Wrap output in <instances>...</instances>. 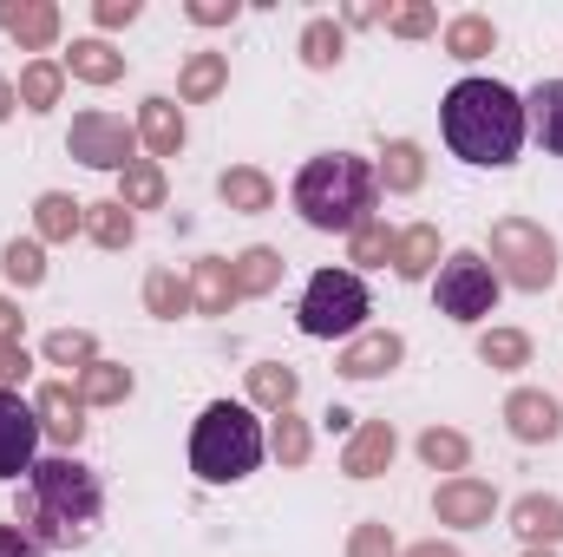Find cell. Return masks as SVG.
I'll list each match as a JSON object with an SVG mask.
<instances>
[{
	"instance_id": "cell-1",
	"label": "cell",
	"mask_w": 563,
	"mask_h": 557,
	"mask_svg": "<svg viewBox=\"0 0 563 557\" xmlns=\"http://www.w3.org/2000/svg\"><path fill=\"white\" fill-rule=\"evenodd\" d=\"M99 512H106L99 472L79 466L73 452H53V459H33L26 492H20V518H13V525H20L40 551H73V545H92Z\"/></svg>"
},
{
	"instance_id": "cell-2",
	"label": "cell",
	"mask_w": 563,
	"mask_h": 557,
	"mask_svg": "<svg viewBox=\"0 0 563 557\" xmlns=\"http://www.w3.org/2000/svg\"><path fill=\"white\" fill-rule=\"evenodd\" d=\"M525 99L498 79H459L445 92V144L465 164H511L525 151Z\"/></svg>"
},
{
	"instance_id": "cell-3",
	"label": "cell",
	"mask_w": 563,
	"mask_h": 557,
	"mask_svg": "<svg viewBox=\"0 0 563 557\" xmlns=\"http://www.w3.org/2000/svg\"><path fill=\"white\" fill-rule=\"evenodd\" d=\"M374 190H380V177H374L367 157H354V151H321V157H308L301 177H295V210H301L308 230H347V237H354V230L374 217Z\"/></svg>"
},
{
	"instance_id": "cell-4",
	"label": "cell",
	"mask_w": 563,
	"mask_h": 557,
	"mask_svg": "<svg viewBox=\"0 0 563 557\" xmlns=\"http://www.w3.org/2000/svg\"><path fill=\"white\" fill-rule=\"evenodd\" d=\"M263 452H269V439H263V426L250 407H236V401H210L197 426H190V472L203 479V485H236V479H250L256 466H263Z\"/></svg>"
},
{
	"instance_id": "cell-5",
	"label": "cell",
	"mask_w": 563,
	"mask_h": 557,
	"mask_svg": "<svg viewBox=\"0 0 563 557\" xmlns=\"http://www.w3.org/2000/svg\"><path fill=\"white\" fill-rule=\"evenodd\" d=\"M367 308H374V302H367L361 270H314L301 308H295V321H301L308 341H354L361 321H367Z\"/></svg>"
},
{
	"instance_id": "cell-6",
	"label": "cell",
	"mask_w": 563,
	"mask_h": 557,
	"mask_svg": "<svg viewBox=\"0 0 563 557\" xmlns=\"http://www.w3.org/2000/svg\"><path fill=\"white\" fill-rule=\"evenodd\" d=\"M492 270L511 288H551L558 282V237L531 217H498L492 223Z\"/></svg>"
},
{
	"instance_id": "cell-7",
	"label": "cell",
	"mask_w": 563,
	"mask_h": 557,
	"mask_svg": "<svg viewBox=\"0 0 563 557\" xmlns=\"http://www.w3.org/2000/svg\"><path fill=\"white\" fill-rule=\"evenodd\" d=\"M498 308V270L478 250H452L439 263V315L452 321H485Z\"/></svg>"
},
{
	"instance_id": "cell-8",
	"label": "cell",
	"mask_w": 563,
	"mask_h": 557,
	"mask_svg": "<svg viewBox=\"0 0 563 557\" xmlns=\"http://www.w3.org/2000/svg\"><path fill=\"white\" fill-rule=\"evenodd\" d=\"M66 151L92 171H125L139 157V125H125L119 112H79L66 132Z\"/></svg>"
},
{
	"instance_id": "cell-9",
	"label": "cell",
	"mask_w": 563,
	"mask_h": 557,
	"mask_svg": "<svg viewBox=\"0 0 563 557\" xmlns=\"http://www.w3.org/2000/svg\"><path fill=\"white\" fill-rule=\"evenodd\" d=\"M33 452H40V414L13 387H0V479L33 472Z\"/></svg>"
},
{
	"instance_id": "cell-10",
	"label": "cell",
	"mask_w": 563,
	"mask_h": 557,
	"mask_svg": "<svg viewBox=\"0 0 563 557\" xmlns=\"http://www.w3.org/2000/svg\"><path fill=\"white\" fill-rule=\"evenodd\" d=\"M400 354H407V341L394 335V328H367V335H354L347 348H341V374L347 381H380V374H394L400 368Z\"/></svg>"
},
{
	"instance_id": "cell-11",
	"label": "cell",
	"mask_w": 563,
	"mask_h": 557,
	"mask_svg": "<svg viewBox=\"0 0 563 557\" xmlns=\"http://www.w3.org/2000/svg\"><path fill=\"white\" fill-rule=\"evenodd\" d=\"M432 512H439V525H459V532H472V525H492V512H498V492H492L485 479H445V485L432 492Z\"/></svg>"
},
{
	"instance_id": "cell-12",
	"label": "cell",
	"mask_w": 563,
	"mask_h": 557,
	"mask_svg": "<svg viewBox=\"0 0 563 557\" xmlns=\"http://www.w3.org/2000/svg\"><path fill=\"white\" fill-rule=\"evenodd\" d=\"M394 452H400L394 419H367V426H354V439H347V452H341V472H347V479H380V472L394 466Z\"/></svg>"
},
{
	"instance_id": "cell-13",
	"label": "cell",
	"mask_w": 563,
	"mask_h": 557,
	"mask_svg": "<svg viewBox=\"0 0 563 557\" xmlns=\"http://www.w3.org/2000/svg\"><path fill=\"white\" fill-rule=\"evenodd\" d=\"M505 426L525 439V446H551L563 433V414H558V401L551 394H538V387H518L511 401H505Z\"/></svg>"
},
{
	"instance_id": "cell-14",
	"label": "cell",
	"mask_w": 563,
	"mask_h": 557,
	"mask_svg": "<svg viewBox=\"0 0 563 557\" xmlns=\"http://www.w3.org/2000/svg\"><path fill=\"white\" fill-rule=\"evenodd\" d=\"M0 33L20 40L26 53H40L59 40V7L53 0H0Z\"/></svg>"
},
{
	"instance_id": "cell-15",
	"label": "cell",
	"mask_w": 563,
	"mask_h": 557,
	"mask_svg": "<svg viewBox=\"0 0 563 557\" xmlns=\"http://www.w3.org/2000/svg\"><path fill=\"white\" fill-rule=\"evenodd\" d=\"M33 414H40V433H46V439L79 446V433H86V401H79L66 381H46V387L33 394Z\"/></svg>"
},
{
	"instance_id": "cell-16",
	"label": "cell",
	"mask_w": 563,
	"mask_h": 557,
	"mask_svg": "<svg viewBox=\"0 0 563 557\" xmlns=\"http://www.w3.org/2000/svg\"><path fill=\"white\" fill-rule=\"evenodd\" d=\"M511 532H518L531 551L563 545V499H551V492H525V499L511 505Z\"/></svg>"
},
{
	"instance_id": "cell-17",
	"label": "cell",
	"mask_w": 563,
	"mask_h": 557,
	"mask_svg": "<svg viewBox=\"0 0 563 557\" xmlns=\"http://www.w3.org/2000/svg\"><path fill=\"white\" fill-rule=\"evenodd\" d=\"M243 295H236V276H230V256H203L190 270V308L197 315H230Z\"/></svg>"
},
{
	"instance_id": "cell-18",
	"label": "cell",
	"mask_w": 563,
	"mask_h": 557,
	"mask_svg": "<svg viewBox=\"0 0 563 557\" xmlns=\"http://www.w3.org/2000/svg\"><path fill=\"white\" fill-rule=\"evenodd\" d=\"M139 139H144V151H151V164H157V157H177V151H184V112H177L170 99H144L139 106Z\"/></svg>"
},
{
	"instance_id": "cell-19",
	"label": "cell",
	"mask_w": 563,
	"mask_h": 557,
	"mask_svg": "<svg viewBox=\"0 0 563 557\" xmlns=\"http://www.w3.org/2000/svg\"><path fill=\"white\" fill-rule=\"evenodd\" d=\"M59 73L86 79V86H112V79H125V53H112L106 40H73V53L59 59Z\"/></svg>"
},
{
	"instance_id": "cell-20",
	"label": "cell",
	"mask_w": 563,
	"mask_h": 557,
	"mask_svg": "<svg viewBox=\"0 0 563 557\" xmlns=\"http://www.w3.org/2000/svg\"><path fill=\"white\" fill-rule=\"evenodd\" d=\"M223 86H230V59L223 53H190L184 73H177V99L184 106H210Z\"/></svg>"
},
{
	"instance_id": "cell-21",
	"label": "cell",
	"mask_w": 563,
	"mask_h": 557,
	"mask_svg": "<svg viewBox=\"0 0 563 557\" xmlns=\"http://www.w3.org/2000/svg\"><path fill=\"white\" fill-rule=\"evenodd\" d=\"M217 197L230 204V210H243V217H256V210H269L276 204V184L256 171V164H230L223 177H217Z\"/></svg>"
},
{
	"instance_id": "cell-22",
	"label": "cell",
	"mask_w": 563,
	"mask_h": 557,
	"mask_svg": "<svg viewBox=\"0 0 563 557\" xmlns=\"http://www.w3.org/2000/svg\"><path fill=\"white\" fill-rule=\"evenodd\" d=\"M164 197H170V177H164V164L132 157V164L119 171V204H125V210H164Z\"/></svg>"
},
{
	"instance_id": "cell-23",
	"label": "cell",
	"mask_w": 563,
	"mask_h": 557,
	"mask_svg": "<svg viewBox=\"0 0 563 557\" xmlns=\"http://www.w3.org/2000/svg\"><path fill=\"white\" fill-rule=\"evenodd\" d=\"M295 394H301V374L288 361H256L250 368V401L269 407V414H295Z\"/></svg>"
},
{
	"instance_id": "cell-24",
	"label": "cell",
	"mask_w": 563,
	"mask_h": 557,
	"mask_svg": "<svg viewBox=\"0 0 563 557\" xmlns=\"http://www.w3.org/2000/svg\"><path fill=\"white\" fill-rule=\"evenodd\" d=\"M525 125L538 132V144H544L551 157H563V79H544V86L525 99Z\"/></svg>"
},
{
	"instance_id": "cell-25",
	"label": "cell",
	"mask_w": 563,
	"mask_h": 557,
	"mask_svg": "<svg viewBox=\"0 0 563 557\" xmlns=\"http://www.w3.org/2000/svg\"><path fill=\"white\" fill-rule=\"evenodd\" d=\"M394 270L407 282H426L439 270V223H413V230L394 237Z\"/></svg>"
},
{
	"instance_id": "cell-26",
	"label": "cell",
	"mask_w": 563,
	"mask_h": 557,
	"mask_svg": "<svg viewBox=\"0 0 563 557\" xmlns=\"http://www.w3.org/2000/svg\"><path fill=\"white\" fill-rule=\"evenodd\" d=\"M33 230H40V243H73V230H86V204H73L66 190H46L33 204Z\"/></svg>"
},
{
	"instance_id": "cell-27",
	"label": "cell",
	"mask_w": 563,
	"mask_h": 557,
	"mask_svg": "<svg viewBox=\"0 0 563 557\" xmlns=\"http://www.w3.org/2000/svg\"><path fill=\"white\" fill-rule=\"evenodd\" d=\"M86 237H92L99 250H132V237H139V217H132L119 197H106V204H86Z\"/></svg>"
},
{
	"instance_id": "cell-28",
	"label": "cell",
	"mask_w": 563,
	"mask_h": 557,
	"mask_svg": "<svg viewBox=\"0 0 563 557\" xmlns=\"http://www.w3.org/2000/svg\"><path fill=\"white\" fill-rule=\"evenodd\" d=\"M394 197H407V190H420L426 184V151L413 139H394L387 151H380V171H374Z\"/></svg>"
},
{
	"instance_id": "cell-29",
	"label": "cell",
	"mask_w": 563,
	"mask_h": 557,
	"mask_svg": "<svg viewBox=\"0 0 563 557\" xmlns=\"http://www.w3.org/2000/svg\"><path fill=\"white\" fill-rule=\"evenodd\" d=\"M230 276H236V295H269V288L282 282V250L256 243V250L230 256Z\"/></svg>"
},
{
	"instance_id": "cell-30",
	"label": "cell",
	"mask_w": 563,
	"mask_h": 557,
	"mask_svg": "<svg viewBox=\"0 0 563 557\" xmlns=\"http://www.w3.org/2000/svg\"><path fill=\"white\" fill-rule=\"evenodd\" d=\"M478 361L498 368V374H518V368H531V335L525 328H485L478 335Z\"/></svg>"
},
{
	"instance_id": "cell-31",
	"label": "cell",
	"mask_w": 563,
	"mask_h": 557,
	"mask_svg": "<svg viewBox=\"0 0 563 557\" xmlns=\"http://www.w3.org/2000/svg\"><path fill=\"white\" fill-rule=\"evenodd\" d=\"M498 46V26L485 20V13H459V20H445V53L452 59H485Z\"/></svg>"
},
{
	"instance_id": "cell-32",
	"label": "cell",
	"mask_w": 563,
	"mask_h": 557,
	"mask_svg": "<svg viewBox=\"0 0 563 557\" xmlns=\"http://www.w3.org/2000/svg\"><path fill=\"white\" fill-rule=\"evenodd\" d=\"M341 53H347V26L341 20H308L301 26V66L328 73V66H341Z\"/></svg>"
},
{
	"instance_id": "cell-33",
	"label": "cell",
	"mask_w": 563,
	"mask_h": 557,
	"mask_svg": "<svg viewBox=\"0 0 563 557\" xmlns=\"http://www.w3.org/2000/svg\"><path fill=\"white\" fill-rule=\"evenodd\" d=\"M125 394H132V368H119V361H92L79 374V401L86 407H119Z\"/></svg>"
},
{
	"instance_id": "cell-34",
	"label": "cell",
	"mask_w": 563,
	"mask_h": 557,
	"mask_svg": "<svg viewBox=\"0 0 563 557\" xmlns=\"http://www.w3.org/2000/svg\"><path fill=\"white\" fill-rule=\"evenodd\" d=\"M59 92H66V73H59L53 59H33V66L20 73V106H26V112H53Z\"/></svg>"
},
{
	"instance_id": "cell-35",
	"label": "cell",
	"mask_w": 563,
	"mask_h": 557,
	"mask_svg": "<svg viewBox=\"0 0 563 557\" xmlns=\"http://www.w3.org/2000/svg\"><path fill=\"white\" fill-rule=\"evenodd\" d=\"M420 459L432 466V472H465L472 446H465V433H452V426H426L420 433Z\"/></svg>"
},
{
	"instance_id": "cell-36",
	"label": "cell",
	"mask_w": 563,
	"mask_h": 557,
	"mask_svg": "<svg viewBox=\"0 0 563 557\" xmlns=\"http://www.w3.org/2000/svg\"><path fill=\"white\" fill-rule=\"evenodd\" d=\"M144 308H151L157 321H177V315L190 308V282H177V270H151V276H144Z\"/></svg>"
},
{
	"instance_id": "cell-37",
	"label": "cell",
	"mask_w": 563,
	"mask_h": 557,
	"mask_svg": "<svg viewBox=\"0 0 563 557\" xmlns=\"http://www.w3.org/2000/svg\"><path fill=\"white\" fill-rule=\"evenodd\" d=\"M0 270H7V282H20V288H40V282H46V250H40V237H13V243L0 250Z\"/></svg>"
},
{
	"instance_id": "cell-38",
	"label": "cell",
	"mask_w": 563,
	"mask_h": 557,
	"mask_svg": "<svg viewBox=\"0 0 563 557\" xmlns=\"http://www.w3.org/2000/svg\"><path fill=\"white\" fill-rule=\"evenodd\" d=\"M46 361H53V368H79V374H86V368L99 361V341H92L86 328H53V335H46Z\"/></svg>"
},
{
	"instance_id": "cell-39",
	"label": "cell",
	"mask_w": 563,
	"mask_h": 557,
	"mask_svg": "<svg viewBox=\"0 0 563 557\" xmlns=\"http://www.w3.org/2000/svg\"><path fill=\"white\" fill-rule=\"evenodd\" d=\"M367 20H387V33H400V40L439 33V13H432L426 0H407V7H367Z\"/></svg>"
},
{
	"instance_id": "cell-40",
	"label": "cell",
	"mask_w": 563,
	"mask_h": 557,
	"mask_svg": "<svg viewBox=\"0 0 563 557\" xmlns=\"http://www.w3.org/2000/svg\"><path fill=\"white\" fill-rule=\"evenodd\" d=\"M394 237H400V230H387L380 217H367V223L347 237V256H354L361 270H374V263H394Z\"/></svg>"
},
{
	"instance_id": "cell-41",
	"label": "cell",
	"mask_w": 563,
	"mask_h": 557,
	"mask_svg": "<svg viewBox=\"0 0 563 557\" xmlns=\"http://www.w3.org/2000/svg\"><path fill=\"white\" fill-rule=\"evenodd\" d=\"M308 419L301 414H276V433H269V452H276L282 466H308Z\"/></svg>"
},
{
	"instance_id": "cell-42",
	"label": "cell",
	"mask_w": 563,
	"mask_h": 557,
	"mask_svg": "<svg viewBox=\"0 0 563 557\" xmlns=\"http://www.w3.org/2000/svg\"><path fill=\"white\" fill-rule=\"evenodd\" d=\"M347 557H400V545H394V525H380V518L354 525V538H347Z\"/></svg>"
},
{
	"instance_id": "cell-43",
	"label": "cell",
	"mask_w": 563,
	"mask_h": 557,
	"mask_svg": "<svg viewBox=\"0 0 563 557\" xmlns=\"http://www.w3.org/2000/svg\"><path fill=\"white\" fill-rule=\"evenodd\" d=\"M184 13H190V20H197V26H230V20H236V13H243V0H190V7H184Z\"/></svg>"
},
{
	"instance_id": "cell-44",
	"label": "cell",
	"mask_w": 563,
	"mask_h": 557,
	"mask_svg": "<svg viewBox=\"0 0 563 557\" xmlns=\"http://www.w3.org/2000/svg\"><path fill=\"white\" fill-rule=\"evenodd\" d=\"M92 20H99V26H132V20H139V0H99Z\"/></svg>"
},
{
	"instance_id": "cell-45",
	"label": "cell",
	"mask_w": 563,
	"mask_h": 557,
	"mask_svg": "<svg viewBox=\"0 0 563 557\" xmlns=\"http://www.w3.org/2000/svg\"><path fill=\"white\" fill-rule=\"evenodd\" d=\"M33 374V361H26V348L13 341V348H0V387H13V381H26Z\"/></svg>"
},
{
	"instance_id": "cell-46",
	"label": "cell",
	"mask_w": 563,
	"mask_h": 557,
	"mask_svg": "<svg viewBox=\"0 0 563 557\" xmlns=\"http://www.w3.org/2000/svg\"><path fill=\"white\" fill-rule=\"evenodd\" d=\"M0 557H46V551H40L20 525H0Z\"/></svg>"
},
{
	"instance_id": "cell-47",
	"label": "cell",
	"mask_w": 563,
	"mask_h": 557,
	"mask_svg": "<svg viewBox=\"0 0 563 557\" xmlns=\"http://www.w3.org/2000/svg\"><path fill=\"white\" fill-rule=\"evenodd\" d=\"M20 321H26V315H20V308L0 295V348H13V341H20Z\"/></svg>"
},
{
	"instance_id": "cell-48",
	"label": "cell",
	"mask_w": 563,
	"mask_h": 557,
	"mask_svg": "<svg viewBox=\"0 0 563 557\" xmlns=\"http://www.w3.org/2000/svg\"><path fill=\"white\" fill-rule=\"evenodd\" d=\"M400 557H459V545H439L432 538V545H413V551H400Z\"/></svg>"
},
{
	"instance_id": "cell-49",
	"label": "cell",
	"mask_w": 563,
	"mask_h": 557,
	"mask_svg": "<svg viewBox=\"0 0 563 557\" xmlns=\"http://www.w3.org/2000/svg\"><path fill=\"white\" fill-rule=\"evenodd\" d=\"M13 106H20V86H13V79H0V119H13Z\"/></svg>"
},
{
	"instance_id": "cell-50",
	"label": "cell",
	"mask_w": 563,
	"mask_h": 557,
	"mask_svg": "<svg viewBox=\"0 0 563 557\" xmlns=\"http://www.w3.org/2000/svg\"><path fill=\"white\" fill-rule=\"evenodd\" d=\"M525 557H551V551H525Z\"/></svg>"
}]
</instances>
